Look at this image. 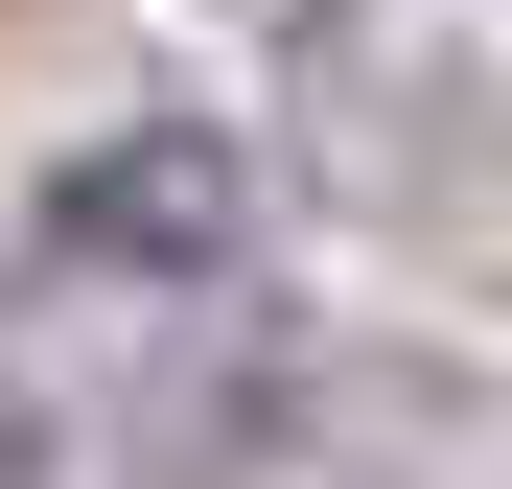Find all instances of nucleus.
Segmentation results:
<instances>
[{
	"label": "nucleus",
	"instance_id": "1",
	"mask_svg": "<svg viewBox=\"0 0 512 489\" xmlns=\"http://www.w3.org/2000/svg\"><path fill=\"white\" fill-rule=\"evenodd\" d=\"M233 163L210 140H140V163H70V257H210Z\"/></svg>",
	"mask_w": 512,
	"mask_h": 489
}]
</instances>
